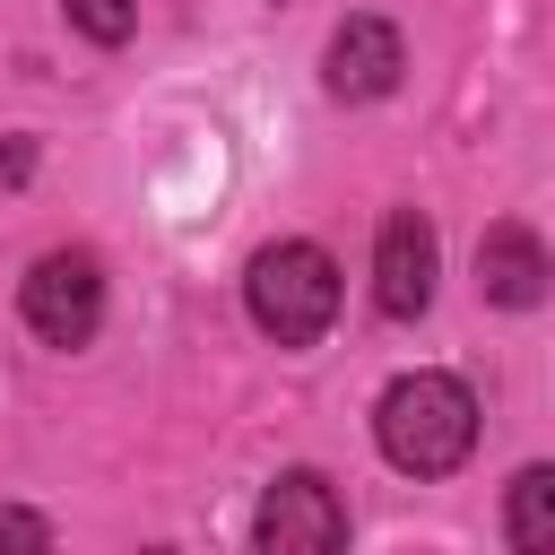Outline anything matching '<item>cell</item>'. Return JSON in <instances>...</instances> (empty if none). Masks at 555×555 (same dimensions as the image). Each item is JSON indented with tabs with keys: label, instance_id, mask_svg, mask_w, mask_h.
<instances>
[{
	"label": "cell",
	"instance_id": "cell-1",
	"mask_svg": "<svg viewBox=\"0 0 555 555\" xmlns=\"http://www.w3.org/2000/svg\"><path fill=\"white\" fill-rule=\"evenodd\" d=\"M373 434L399 477H451L477 451V399L460 373H399L373 408Z\"/></svg>",
	"mask_w": 555,
	"mask_h": 555
},
{
	"label": "cell",
	"instance_id": "cell-2",
	"mask_svg": "<svg viewBox=\"0 0 555 555\" xmlns=\"http://www.w3.org/2000/svg\"><path fill=\"white\" fill-rule=\"evenodd\" d=\"M243 304L260 321V338L278 347H312L330 321H338V260L321 243H269L243 278Z\"/></svg>",
	"mask_w": 555,
	"mask_h": 555
},
{
	"label": "cell",
	"instance_id": "cell-3",
	"mask_svg": "<svg viewBox=\"0 0 555 555\" xmlns=\"http://www.w3.org/2000/svg\"><path fill=\"white\" fill-rule=\"evenodd\" d=\"M17 312L43 347H87L104 330V269L95 251H43L17 286Z\"/></svg>",
	"mask_w": 555,
	"mask_h": 555
},
{
	"label": "cell",
	"instance_id": "cell-4",
	"mask_svg": "<svg viewBox=\"0 0 555 555\" xmlns=\"http://www.w3.org/2000/svg\"><path fill=\"white\" fill-rule=\"evenodd\" d=\"M251 538H260L269 555H330V546H347V503H338V486H330L321 468H286V477L260 494Z\"/></svg>",
	"mask_w": 555,
	"mask_h": 555
},
{
	"label": "cell",
	"instance_id": "cell-5",
	"mask_svg": "<svg viewBox=\"0 0 555 555\" xmlns=\"http://www.w3.org/2000/svg\"><path fill=\"white\" fill-rule=\"evenodd\" d=\"M434 278H442V243H434V225H425L416 208L382 217V243H373V304H382L390 321H416V312L434 304Z\"/></svg>",
	"mask_w": 555,
	"mask_h": 555
},
{
	"label": "cell",
	"instance_id": "cell-6",
	"mask_svg": "<svg viewBox=\"0 0 555 555\" xmlns=\"http://www.w3.org/2000/svg\"><path fill=\"white\" fill-rule=\"evenodd\" d=\"M399 69H408V52H399V26H390V17H347V26L330 35V61H321V78H330L338 104H373V95H390Z\"/></svg>",
	"mask_w": 555,
	"mask_h": 555
},
{
	"label": "cell",
	"instance_id": "cell-7",
	"mask_svg": "<svg viewBox=\"0 0 555 555\" xmlns=\"http://www.w3.org/2000/svg\"><path fill=\"white\" fill-rule=\"evenodd\" d=\"M546 243L529 234V225H486V243H477V295L486 304H503V312H538L546 304Z\"/></svg>",
	"mask_w": 555,
	"mask_h": 555
},
{
	"label": "cell",
	"instance_id": "cell-8",
	"mask_svg": "<svg viewBox=\"0 0 555 555\" xmlns=\"http://www.w3.org/2000/svg\"><path fill=\"white\" fill-rule=\"evenodd\" d=\"M503 538H512V546H546V538H555V468H520V477H512Z\"/></svg>",
	"mask_w": 555,
	"mask_h": 555
},
{
	"label": "cell",
	"instance_id": "cell-9",
	"mask_svg": "<svg viewBox=\"0 0 555 555\" xmlns=\"http://www.w3.org/2000/svg\"><path fill=\"white\" fill-rule=\"evenodd\" d=\"M61 9L87 43H130V26H139V0H61Z\"/></svg>",
	"mask_w": 555,
	"mask_h": 555
},
{
	"label": "cell",
	"instance_id": "cell-10",
	"mask_svg": "<svg viewBox=\"0 0 555 555\" xmlns=\"http://www.w3.org/2000/svg\"><path fill=\"white\" fill-rule=\"evenodd\" d=\"M0 546H52V520H35V512H0Z\"/></svg>",
	"mask_w": 555,
	"mask_h": 555
},
{
	"label": "cell",
	"instance_id": "cell-11",
	"mask_svg": "<svg viewBox=\"0 0 555 555\" xmlns=\"http://www.w3.org/2000/svg\"><path fill=\"white\" fill-rule=\"evenodd\" d=\"M26 173H35V139H17V130H9V139H0V191H17Z\"/></svg>",
	"mask_w": 555,
	"mask_h": 555
}]
</instances>
